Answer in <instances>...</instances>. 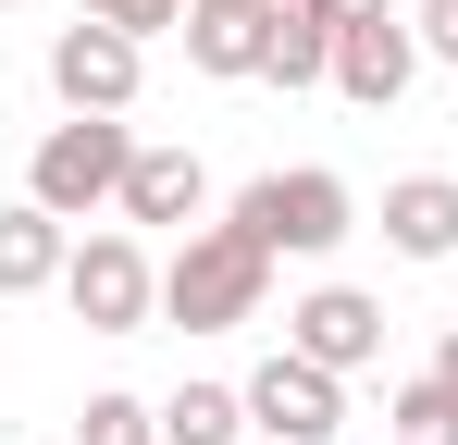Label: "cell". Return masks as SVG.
<instances>
[{
    "label": "cell",
    "mask_w": 458,
    "mask_h": 445,
    "mask_svg": "<svg viewBox=\"0 0 458 445\" xmlns=\"http://www.w3.org/2000/svg\"><path fill=\"white\" fill-rule=\"evenodd\" d=\"M260 297H273V248L235 235V222H186V248L161 260V322H186V334L260 322Z\"/></svg>",
    "instance_id": "6da1fadb"
},
{
    "label": "cell",
    "mask_w": 458,
    "mask_h": 445,
    "mask_svg": "<svg viewBox=\"0 0 458 445\" xmlns=\"http://www.w3.org/2000/svg\"><path fill=\"white\" fill-rule=\"evenodd\" d=\"M124 161H137V124H124V112H75V124H50V137H38L25 198H38V211H63V222H87V211H112V198H124Z\"/></svg>",
    "instance_id": "7a4b0ae2"
},
{
    "label": "cell",
    "mask_w": 458,
    "mask_h": 445,
    "mask_svg": "<svg viewBox=\"0 0 458 445\" xmlns=\"http://www.w3.org/2000/svg\"><path fill=\"white\" fill-rule=\"evenodd\" d=\"M235 235H260L273 260H322V248H347V222H360V198H347V173H322V161H298V173H260V186H235Z\"/></svg>",
    "instance_id": "3957f363"
},
{
    "label": "cell",
    "mask_w": 458,
    "mask_h": 445,
    "mask_svg": "<svg viewBox=\"0 0 458 445\" xmlns=\"http://www.w3.org/2000/svg\"><path fill=\"white\" fill-rule=\"evenodd\" d=\"M235 396H248V433H273V445H335V421H347V371L298 359V347H273Z\"/></svg>",
    "instance_id": "277c9868"
},
{
    "label": "cell",
    "mask_w": 458,
    "mask_h": 445,
    "mask_svg": "<svg viewBox=\"0 0 458 445\" xmlns=\"http://www.w3.org/2000/svg\"><path fill=\"white\" fill-rule=\"evenodd\" d=\"M63 297H75L87 334H149L161 273H149V248H137V235H87L75 260H63Z\"/></svg>",
    "instance_id": "5b68a950"
},
{
    "label": "cell",
    "mask_w": 458,
    "mask_h": 445,
    "mask_svg": "<svg viewBox=\"0 0 458 445\" xmlns=\"http://www.w3.org/2000/svg\"><path fill=\"white\" fill-rule=\"evenodd\" d=\"M137 63H149V50H137L124 25H99V13H75V25L50 38V87H63V112H124V99H137Z\"/></svg>",
    "instance_id": "8992f818"
},
{
    "label": "cell",
    "mask_w": 458,
    "mask_h": 445,
    "mask_svg": "<svg viewBox=\"0 0 458 445\" xmlns=\"http://www.w3.org/2000/svg\"><path fill=\"white\" fill-rule=\"evenodd\" d=\"M409 74H421V25H396V13H360V25H335V99H360V112H396V99H409Z\"/></svg>",
    "instance_id": "52a82bcc"
},
{
    "label": "cell",
    "mask_w": 458,
    "mask_h": 445,
    "mask_svg": "<svg viewBox=\"0 0 458 445\" xmlns=\"http://www.w3.org/2000/svg\"><path fill=\"white\" fill-rule=\"evenodd\" d=\"M285 347H298V359H322V371H372V359H384V297H360V285H310L298 309H285Z\"/></svg>",
    "instance_id": "ba28073f"
},
{
    "label": "cell",
    "mask_w": 458,
    "mask_h": 445,
    "mask_svg": "<svg viewBox=\"0 0 458 445\" xmlns=\"http://www.w3.org/2000/svg\"><path fill=\"white\" fill-rule=\"evenodd\" d=\"M273 13H285V0H186V63L199 74H260L273 63Z\"/></svg>",
    "instance_id": "9c48e42d"
},
{
    "label": "cell",
    "mask_w": 458,
    "mask_h": 445,
    "mask_svg": "<svg viewBox=\"0 0 458 445\" xmlns=\"http://www.w3.org/2000/svg\"><path fill=\"white\" fill-rule=\"evenodd\" d=\"M384 248L396 260H458V173H396L384 186Z\"/></svg>",
    "instance_id": "30bf717a"
},
{
    "label": "cell",
    "mask_w": 458,
    "mask_h": 445,
    "mask_svg": "<svg viewBox=\"0 0 458 445\" xmlns=\"http://www.w3.org/2000/svg\"><path fill=\"white\" fill-rule=\"evenodd\" d=\"M199 198H211L199 148H137V161H124V198H112V211H124V222H199Z\"/></svg>",
    "instance_id": "8fae6325"
},
{
    "label": "cell",
    "mask_w": 458,
    "mask_h": 445,
    "mask_svg": "<svg viewBox=\"0 0 458 445\" xmlns=\"http://www.w3.org/2000/svg\"><path fill=\"white\" fill-rule=\"evenodd\" d=\"M63 260H75L63 211H38V198H13V211H0V297H38V285H63Z\"/></svg>",
    "instance_id": "7c38bea8"
},
{
    "label": "cell",
    "mask_w": 458,
    "mask_h": 445,
    "mask_svg": "<svg viewBox=\"0 0 458 445\" xmlns=\"http://www.w3.org/2000/svg\"><path fill=\"white\" fill-rule=\"evenodd\" d=\"M161 445H248V396L235 383H174L161 396Z\"/></svg>",
    "instance_id": "4fadbf2b"
},
{
    "label": "cell",
    "mask_w": 458,
    "mask_h": 445,
    "mask_svg": "<svg viewBox=\"0 0 458 445\" xmlns=\"http://www.w3.org/2000/svg\"><path fill=\"white\" fill-rule=\"evenodd\" d=\"M273 87H335V25H310V0H285L273 13Z\"/></svg>",
    "instance_id": "5bb4252c"
},
{
    "label": "cell",
    "mask_w": 458,
    "mask_h": 445,
    "mask_svg": "<svg viewBox=\"0 0 458 445\" xmlns=\"http://www.w3.org/2000/svg\"><path fill=\"white\" fill-rule=\"evenodd\" d=\"M384 421H396V445H458V383H446V371L396 383V408H384Z\"/></svg>",
    "instance_id": "9a60e30c"
},
{
    "label": "cell",
    "mask_w": 458,
    "mask_h": 445,
    "mask_svg": "<svg viewBox=\"0 0 458 445\" xmlns=\"http://www.w3.org/2000/svg\"><path fill=\"white\" fill-rule=\"evenodd\" d=\"M75 445H161V408L112 383V396H87V408H75Z\"/></svg>",
    "instance_id": "2e32d148"
},
{
    "label": "cell",
    "mask_w": 458,
    "mask_h": 445,
    "mask_svg": "<svg viewBox=\"0 0 458 445\" xmlns=\"http://www.w3.org/2000/svg\"><path fill=\"white\" fill-rule=\"evenodd\" d=\"M99 25H124V38H137V50H149V38H186V0H112V13H99Z\"/></svg>",
    "instance_id": "e0dca14e"
},
{
    "label": "cell",
    "mask_w": 458,
    "mask_h": 445,
    "mask_svg": "<svg viewBox=\"0 0 458 445\" xmlns=\"http://www.w3.org/2000/svg\"><path fill=\"white\" fill-rule=\"evenodd\" d=\"M409 25H421V63H458V0H421Z\"/></svg>",
    "instance_id": "ac0fdd59"
},
{
    "label": "cell",
    "mask_w": 458,
    "mask_h": 445,
    "mask_svg": "<svg viewBox=\"0 0 458 445\" xmlns=\"http://www.w3.org/2000/svg\"><path fill=\"white\" fill-rule=\"evenodd\" d=\"M360 13H396V0H310V25H360Z\"/></svg>",
    "instance_id": "d6986e66"
},
{
    "label": "cell",
    "mask_w": 458,
    "mask_h": 445,
    "mask_svg": "<svg viewBox=\"0 0 458 445\" xmlns=\"http://www.w3.org/2000/svg\"><path fill=\"white\" fill-rule=\"evenodd\" d=\"M434 371H446V383H458V322H446V347H434Z\"/></svg>",
    "instance_id": "ffe728a7"
},
{
    "label": "cell",
    "mask_w": 458,
    "mask_h": 445,
    "mask_svg": "<svg viewBox=\"0 0 458 445\" xmlns=\"http://www.w3.org/2000/svg\"><path fill=\"white\" fill-rule=\"evenodd\" d=\"M75 13H112V0H75Z\"/></svg>",
    "instance_id": "44dd1931"
},
{
    "label": "cell",
    "mask_w": 458,
    "mask_h": 445,
    "mask_svg": "<svg viewBox=\"0 0 458 445\" xmlns=\"http://www.w3.org/2000/svg\"><path fill=\"white\" fill-rule=\"evenodd\" d=\"M248 445H273V433H248Z\"/></svg>",
    "instance_id": "7402d4cb"
},
{
    "label": "cell",
    "mask_w": 458,
    "mask_h": 445,
    "mask_svg": "<svg viewBox=\"0 0 458 445\" xmlns=\"http://www.w3.org/2000/svg\"><path fill=\"white\" fill-rule=\"evenodd\" d=\"M0 13H13V0H0Z\"/></svg>",
    "instance_id": "603a6c76"
}]
</instances>
